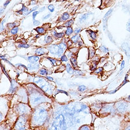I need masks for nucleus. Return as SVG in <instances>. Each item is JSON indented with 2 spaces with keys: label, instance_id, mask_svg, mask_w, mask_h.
<instances>
[{
  "label": "nucleus",
  "instance_id": "nucleus-1",
  "mask_svg": "<svg viewBox=\"0 0 130 130\" xmlns=\"http://www.w3.org/2000/svg\"><path fill=\"white\" fill-rule=\"evenodd\" d=\"M116 113L123 116H126L130 113V102L123 100L117 102L114 104Z\"/></svg>",
  "mask_w": 130,
  "mask_h": 130
},
{
  "label": "nucleus",
  "instance_id": "nucleus-2",
  "mask_svg": "<svg viewBox=\"0 0 130 130\" xmlns=\"http://www.w3.org/2000/svg\"><path fill=\"white\" fill-rule=\"evenodd\" d=\"M47 111L44 109L38 110L34 116V121L36 124L40 125L44 122L47 118Z\"/></svg>",
  "mask_w": 130,
  "mask_h": 130
},
{
  "label": "nucleus",
  "instance_id": "nucleus-3",
  "mask_svg": "<svg viewBox=\"0 0 130 130\" xmlns=\"http://www.w3.org/2000/svg\"><path fill=\"white\" fill-rule=\"evenodd\" d=\"M28 128L27 119L22 116L19 117L15 125V130H26Z\"/></svg>",
  "mask_w": 130,
  "mask_h": 130
},
{
  "label": "nucleus",
  "instance_id": "nucleus-4",
  "mask_svg": "<svg viewBox=\"0 0 130 130\" xmlns=\"http://www.w3.org/2000/svg\"><path fill=\"white\" fill-rule=\"evenodd\" d=\"M48 50L51 54H57L58 53L59 51V47L58 45H53L49 47Z\"/></svg>",
  "mask_w": 130,
  "mask_h": 130
},
{
  "label": "nucleus",
  "instance_id": "nucleus-5",
  "mask_svg": "<svg viewBox=\"0 0 130 130\" xmlns=\"http://www.w3.org/2000/svg\"><path fill=\"white\" fill-rule=\"evenodd\" d=\"M18 110L20 112V113L24 114L27 112L28 110V106H26L25 105L21 104L18 106Z\"/></svg>",
  "mask_w": 130,
  "mask_h": 130
},
{
  "label": "nucleus",
  "instance_id": "nucleus-6",
  "mask_svg": "<svg viewBox=\"0 0 130 130\" xmlns=\"http://www.w3.org/2000/svg\"><path fill=\"white\" fill-rule=\"evenodd\" d=\"M121 130H130V121L124 120Z\"/></svg>",
  "mask_w": 130,
  "mask_h": 130
},
{
  "label": "nucleus",
  "instance_id": "nucleus-7",
  "mask_svg": "<svg viewBox=\"0 0 130 130\" xmlns=\"http://www.w3.org/2000/svg\"><path fill=\"white\" fill-rule=\"evenodd\" d=\"M59 51L58 52V56H60L61 54L64 52L65 50L67 48V45L66 44H64L63 43H61L59 44Z\"/></svg>",
  "mask_w": 130,
  "mask_h": 130
},
{
  "label": "nucleus",
  "instance_id": "nucleus-8",
  "mask_svg": "<svg viewBox=\"0 0 130 130\" xmlns=\"http://www.w3.org/2000/svg\"><path fill=\"white\" fill-rule=\"evenodd\" d=\"M112 9H109V10H108V12L105 14L104 17V19H103V23H104V29H105V26H106V24H107V20L108 19V18L109 17L110 14L112 13Z\"/></svg>",
  "mask_w": 130,
  "mask_h": 130
},
{
  "label": "nucleus",
  "instance_id": "nucleus-9",
  "mask_svg": "<svg viewBox=\"0 0 130 130\" xmlns=\"http://www.w3.org/2000/svg\"><path fill=\"white\" fill-rule=\"evenodd\" d=\"M17 83L16 82V81L14 80H12L11 81V87H10L9 91V93H14L16 91V89H17Z\"/></svg>",
  "mask_w": 130,
  "mask_h": 130
},
{
  "label": "nucleus",
  "instance_id": "nucleus-10",
  "mask_svg": "<svg viewBox=\"0 0 130 130\" xmlns=\"http://www.w3.org/2000/svg\"><path fill=\"white\" fill-rule=\"evenodd\" d=\"M39 59V57L37 56H30L28 58V60L31 63V64H35L37 62Z\"/></svg>",
  "mask_w": 130,
  "mask_h": 130
},
{
  "label": "nucleus",
  "instance_id": "nucleus-11",
  "mask_svg": "<svg viewBox=\"0 0 130 130\" xmlns=\"http://www.w3.org/2000/svg\"><path fill=\"white\" fill-rule=\"evenodd\" d=\"M36 54L38 55H44L45 54H46L47 53V51L45 48H39L36 50L35 51Z\"/></svg>",
  "mask_w": 130,
  "mask_h": 130
},
{
  "label": "nucleus",
  "instance_id": "nucleus-12",
  "mask_svg": "<svg viewBox=\"0 0 130 130\" xmlns=\"http://www.w3.org/2000/svg\"><path fill=\"white\" fill-rule=\"evenodd\" d=\"M43 101H44V98H43V97H37L33 100L32 103H33L34 104H39L40 103H42Z\"/></svg>",
  "mask_w": 130,
  "mask_h": 130
},
{
  "label": "nucleus",
  "instance_id": "nucleus-13",
  "mask_svg": "<svg viewBox=\"0 0 130 130\" xmlns=\"http://www.w3.org/2000/svg\"><path fill=\"white\" fill-rule=\"evenodd\" d=\"M66 70L67 71L68 73L70 74H74V72H75V70L73 69V68H72V67L70 66V64L68 63L67 64L66 66Z\"/></svg>",
  "mask_w": 130,
  "mask_h": 130
},
{
  "label": "nucleus",
  "instance_id": "nucleus-14",
  "mask_svg": "<svg viewBox=\"0 0 130 130\" xmlns=\"http://www.w3.org/2000/svg\"><path fill=\"white\" fill-rule=\"evenodd\" d=\"M39 67V65L38 63L36 64H29L28 66V68L31 70H35V69H37Z\"/></svg>",
  "mask_w": 130,
  "mask_h": 130
},
{
  "label": "nucleus",
  "instance_id": "nucleus-15",
  "mask_svg": "<svg viewBox=\"0 0 130 130\" xmlns=\"http://www.w3.org/2000/svg\"><path fill=\"white\" fill-rule=\"evenodd\" d=\"M70 62H71L73 68H76L77 67V60L76 58H73V57L71 58Z\"/></svg>",
  "mask_w": 130,
  "mask_h": 130
},
{
  "label": "nucleus",
  "instance_id": "nucleus-16",
  "mask_svg": "<svg viewBox=\"0 0 130 130\" xmlns=\"http://www.w3.org/2000/svg\"><path fill=\"white\" fill-rule=\"evenodd\" d=\"M35 30L39 34H42L44 33L45 31V29L42 27H38L36 29H35Z\"/></svg>",
  "mask_w": 130,
  "mask_h": 130
},
{
  "label": "nucleus",
  "instance_id": "nucleus-17",
  "mask_svg": "<svg viewBox=\"0 0 130 130\" xmlns=\"http://www.w3.org/2000/svg\"><path fill=\"white\" fill-rule=\"evenodd\" d=\"M53 35L54 36H55L56 38H61L62 37H63L64 36V34L63 33H57L56 31H54L53 32Z\"/></svg>",
  "mask_w": 130,
  "mask_h": 130
},
{
  "label": "nucleus",
  "instance_id": "nucleus-18",
  "mask_svg": "<svg viewBox=\"0 0 130 130\" xmlns=\"http://www.w3.org/2000/svg\"><path fill=\"white\" fill-rule=\"evenodd\" d=\"M97 62L94 61H93L92 64L91 65V67H90V70L92 71L94 70L96 67H97Z\"/></svg>",
  "mask_w": 130,
  "mask_h": 130
},
{
  "label": "nucleus",
  "instance_id": "nucleus-19",
  "mask_svg": "<svg viewBox=\"0 0 130 130\" xmlns=\"http://www.w3.org/2000/svg\"><path fill=\"white\" fill-rule=\"evenodd\" d=\"M88 32H89V34H90V37H91L93 40H95L96 38V34L95 33V32H94V31H91V30L88 31Z\"/></svg>",
  "mask_w": 130,
  "mask_h": 130
},
{
  "label": "nucleus",
  "instance_id": "nucleus-20",
  "mask_svg": "<svg viewBox=\"0 0 130 130\" xmlns=\"http://www.w3.org/2000/svg\"><path fill=\"white\" fill-rule=\"evenodd\" d=\"M69 18V15L67 13H64L61 16V19L62 20H66L68 19Z\"/></svg>",
  "mask_w": 130,
  "mask_h": 130
},
{
  "label": "nucleus",
  "instance_id": "nucleus-21",
  "mask_svg": "<svg viewBox=\"0 0 130 130\" xmlns=\"http://www.w3.org/2000/svg\"><path fill=\"white\" fill-rule=\"evenodd\" d=\"M79 38H80L79 36L76 35V36H74L72 37L71 38V41H72L73 43H77V42H78V40L79 39Z\"/></svg>",
  "mask_w": 130,
  "mask_h": 130
},
{
  "label": "nucleus",
  "instance_id": "nucleus-22",
  "mask_svg": "<svg viewBox=\"0 0 130 130\" xmlns=\"http://www.w3.org/2000/svg\"><path fill=\"white\" fill-rule=\"evenodd\" d=\"M95 51L94 50H90L89 51V58H93L94 55H95Z\"/></svg>",
  "mask_w": 130,
  "mask_h": 130
},
{
  "label": "nucleus",
  "instance_id": "nucleus-23",
  "mask_svg": "<svg viewBox=\"0 0 130 130\" xmlns=\"http://www.w3.org/2000/svg\"><path fill=\"white\" fill-rule=\"evenodd\" d=\"M72 32H73V29L69 27V28H67V29L66 31V34L69 36L72 34Z\"/></svg>",
  "mask_w": 130,
  "mask_h": 130
},
{
  "label": "nucleus",
  "instance_id": "nucleus-24",
  "mask_svg": "<svg viewBox=\"0 0 130 130\" xmlns=\"http://www.w3.org/2000/svg\"><path fill=\"white\" fill-rule=\"evenodd\" d=\"M73 23H74L73 20H69V21H68L67 22L66 24H65L64 25H65V26L67 27L68 28H69L70 27H71V26H72V25H73Z\"/></svg>",
  "mask_w": 130,
  "mask_h": 130
},
{
  "label": "nucleus",
  "instance_id": "nucleus-25",
  "mask_svg": "<svg viewBox=\"0 0 130 130\" xmlns=\"http://www.w3.org/2000/svg\"><path fill=\"white\" fill-rule=\"evenodd\" d=\"M100 50L102 52L105 53H108V52H109V50H108L107 47H106L104 46H102L100 47Z\"/></svg>",
  "mask_w": 130,
  "mask_h": 130
},
{
  "label": "nucleus",
  "instance_id": "nucleus-26",
  "mask_svg": "<svg viewBox=\"0 0 130 130\" xmlns=\"http://www.w3.org/2000/svg\"><path fill=\"white\" fill-rule=\"evenodd\" d=\"M28 12V9L23 4V8L21 10H20L18 12H23V13H26Z\"/></svg>",
  "mask_w": 130,
  "mask_h": 130
},
{
  "label": "nucleus",
  "instance_id": "nucleus-27",
  "mask_svg": "<svg viewBox=\"0 0 130 130\" xmlns=\"http://www.w3.org/2000/svg\"><path fill=\"white\" fill-rule=\"evenodd\" d=\"M86 89V87L84 85H80V86H79V88H78V91H80V92H83Z\"/></svg>",
  "mask_w": 130,
  "mask_h": 130
},
{
  "label": "nucleus",
  "instance_id": "nucleus-28",
  "mask_svg": "<svg viewBox=\"0 0 130 130\" xmlns=\"http://www.w3.org/2000/svg\"><path fill=\"white\" fill-rule=\"evenodd\" d=\"M40 74L41 75H46L48 74L47 70L45 69H41L40 70Z\"/></svg>",
  "mask_w": 130,
  "mask_h": 130
},
{
  "label": "nucleus",
  "instance_id": "nucleus-29",
  "mask_svg": "<svg viewBox=\"0 0 130 130\" xmlns=\"http://www.w3.org/2000/svg\"><path fill=\"white\" fill-rule=\"evenodd\" d=\"M45 42H46V43H51V42H52L53 39H52V38L51 37H50V36H47V37H46L45 38Z\"/></svg>",
  "mask_w": 130,
  "mask_h": 130
},
{
  "label": "nucleus",
  "instance_id": "nucleus-30",
  "mask_svg": "<svg viewBox=\"0 0 130 130\" xmlns=\"http://www.w3.org/2000/svg\"><path fill=\"white\" fill-rule=\"evenodd\" d=\"M18 28L17 27H14V28H13L11 30V33L13 35H16L17 32H18Z\"/></svg>",
  "mask_w": 130,
  "mask_h": 130
},
{
  "label": "nucleus",
  "instance_id": "nucleus-31",
  "mask_svg": "<svg viewBox=\"0 0 130 130\" xmlns=\"http://www.w3.org/2000/svg\"><path fill=\"white\" fill-rule=\"evenodd\" d=\"M18 47H23L25 48H27L30 47V45L28 44H19L18 45Z\"/></svg>",
  "mask_w": 130,
  "mask_h": 130
},
{
  "label": "nucleus",
  "instance_id": "nucleus-32",
  "mask_svg": "<svg viewBox=\"0 0 130 130\" xmlns=\"http://www.w3.org/2000/svg\"><path fill=\"white\" fill-rule=\"evenodd\" d=\"M88 14H84V15H83L81 18H80V21H84V20H85L86 18H87L88 17Z\"/></svg>",
  "mask_w": 130,
  "mask_h": 130
},
{
  "label": "nucleus",
  "instance_id": "nucleus-33",
  "mask_svg": "<svg viewBox=\"0 0 130 130\" xmlns=\"http://www.w3.org/2000/svg\"><path fill=\"white\" fill-rule=\"evenodd\" d=\"M48 8L50 10L51 12H53L54 11V9H55V7H54L53 5H50L48 6Z\"/></svg>",
  "mask_w": 130,
  "mask_h": 130
},
{
  "label": "nucleus",
  "instance_id": "nucleus-34",
  "mask_svg": "<svg viewBox=\"0 0 130 130\" xmlns=\"http://www.w3.org/2000/svg\"><path fill=\"white\" fill-rule=\"evenodd\" d=\"M16 26V23H9L7 25V26L9 28H14L15 26Z\"/></svg>",
  "mask_w": 130,
  "mask_h": 130
},
{
  "label": "nucleus",
  "instance_id": "nucleus-35",
  "mask_svg": "<svg viewBox=\"0 0 130 130\" xmlns=\"http://www.w3.org/2000/svg\"><path fill=\"white\" fill-rule=\"evenodd\" d=\"M60 60H61V61H68V58L65 55H63L61 57Z\"/></svg>",
  "mask_w": 130,
  "mask_h": 130
},
{
  "label": "nucleus",
  "instance_id": "nucleus-36",
  "mask_svg": "<svg viewBox=\"0 0 130 130\" xmlns=\"http://www.w3.org/2000/svg\"><path fill=\"white\" fill-rule=\"evenodd\" d=\"M79 130H91L89 127L86 125H84L81 127V128Z\"/></svg>",
  "mask_w": 130,
  "mask_h": 130
},
{
  "label": "nucleus",
  "instance_id": "nucleus-37",
  "mask_svg": "<svg viewBox=\"0 0 130 130\" xmlns=\"http://www.w3.org/2000/svg\"><path fill=\"white\" fill-rule=\"evenodd\" d=\"M47 59L51 62V63H52L53 65H54V64H55V63L56 62V60H55V59L51 58H47Z\"/></svg>",
  "mask_w": 130,
  "mask_h": 130
},
{
  "label": "nucleus",
  "instance_id": "nucleus-38",
  "mask_svg": "<svg viewBox=\"0 0 130 130\" xmlns=\"http://www.w3.org/2000/svg\"><path fill=\"white\" fill-rule=\"evenodd\" d=\"M39 13V12H38V11H35V12H34L33 13V14H32V17H33V19H34V20H35V18H36V17L37 16V15Z\"/></svg>",
  "mask_w": 130,
  "mask_h": 130
},
{
  "label": "nucleus",
  "instance_id": "nucleus-39",
  "mask_svg": "<svg viewBox=\"0 0 130 130\" xmlns=\"http://www.w3.org/2000/svg\"><path fill=\"white\" fill-rule=\"evenodd\" d=\"M103 68H102V67L99 68L98 69H96V70L95 71V73H99L100 72H102V71H103Z\"/></svg>",
  "mask_w": 130,
  "mask_h": 130
},
{
  "label": "nucleus",
  "instance_id": "nucleus-40",
  "mask_svg": "<svg viewBox=\"0 0 130 130\" xmlns=\"http://www.w3.org/2000/svg\"><path fill=\"white\" fill-rule=\"evenodd\" d=\"M40 24V22L39 21L36 20H35L34 21V25L35 26H38V25H39Z\"/></svg>",
  "mask_w": 130,
  "mask_h": 130
},
{
  "label": "nucleus",
  "instance_id": "nucleus-41",
  "mask_svg": "<svg viewBox=\"0 0 130 130\" xmlns=\"http://www.w3.org/2000/svg\"><path fill=\"white\" fill-rule=\"evenodd\" d=\"M124 66H125V62L124 60H123L121 62V68H120V70H122L124 68Z\"/></svg>",
  "mask_w": 130,
  "mask_h": 130
},
{
  "label": "nucleus",
  "instance_id": "nucleus-42",
  "mask_svg": "<svg viewBox=\"0 0 130 130\" xmlns=\"http://www.w3.org/2000/svg\"><path fill=\"white\" fill-rule=\"evenodd\" d=\"M125 120H128V121H130V113H129L125 117Z\"/></svg>",
  "mask_w": 130,
  "mask_h": 130
},
{
  "label": "nucleus",
  "instance_id": "nucleus-43",
  "mask_svg": "<svg viewBox=\"0 0 130 130\" xmlns=\"http://www.w3.org/2000/svg\"><path fill=\"white\" fill-rule=\"evenodd\" d=\"M126 29L128 31L130 32V21H129V22L127 24V26H126Z\"/></svg>",
  "mask_w": 130,
  "mask_h": 130
},
{
  "label": "nucleus",
  "instance_id": "nucleus-44",
  "mask_svg": "<svg viewBox=\"0 0 130 130\" xmlns=\"http://www.w3.org/2000/svg\"><path fill=\"white\" fill-rule=\"evenodd\" d=\"M38 8V6H37V7H34V8L33 9H32L31 10H30V11L27 14V15H28V14H30L31 12H33V11H36V10Z\"/></svg>",
  "mask_w": 130,
  "mask_h": 130
},
{
  "label": "nucleus",
  "instance_id": "nucleus-45",
  "mask_svg": "<svg viewBox=\"0 0 130 130\" xmlns=\"http://www.w3.org/2000/svg\"><path fill=\"white\" fill-rule=\"evenodd\" d=\"M5 22V20H4L1 23V31H2L3 30V29H4V26H3V24H4V23Z\"/></svg>",
  "mask_w": 130,
  "mask_h": 130
},
{
  "label": "nucleus",
  "instance_id": "nucleus-46",
  "mask_svg": "<svg viewBox=\"0 0 130 130\" xmlns=\"http://www.w3.org/2000/svg\"><path fill=\"white\" fill-rule=\"evenodd\" d=\"M1 66H2V69H3V72L5 73V75H6V76L10 79V78H9V76H8V75H7V73L5 72V69H4V68L3 67V66H2V65L1 64Z\"/></svg>",
  "mask_w": 130,
  "mask_h": 130
},
{
  "label": "nucleus",
  "instance_id": "nucleus-47",
  "mask_svg": "<svg viewBox=\"0 0 130 130\" xmlns=\"http://www.w3.org/2000/svg\"><path fill=\"white\" fill-rule=\"evenodd\" d=\"M80 31H81L80 29H77L74 31V34H78L80 32Z\"/></svg>",
  "mask_w": 130,
  "mask_h": 130
},
{
  "label": "nucleus",
  "instance_id": "nucleus-48",
  "mask_svg": "<svg viewBox=\"0 0 130 130\" xmlns=\"http://www.w3.org/2000/svg\"><path fill=\"white\" fill-rule=\"evenodd\" d=\"M50 16H51V14H48V15H47L46 16H45V17H43V19H48V18H50Z\"/></svg>",
  "mask_w": 130,
  "mask_h": 130
},
{
  "label": "nucleus",
  "instance_id": "nucleus-49",
  "mask_svg": "<svg viewBox=\"0 0 130 130\" xmlns=\"http://www.w3.org/2000/svg\"><path fill=\"white\" fill-rule=\"evenodd\" d=\"M10 1H6V2L4 4V7L7 6L8 5V4L10 3Z\"/></svg>",
  "mask_w": 130,
  "mask_h": 130
},
{
  "label": "nucleus",
  "instance_id": "nucleus-50",
  "mask_svg": "<svg viewBox=\"0 0 130 130\" xmlns=\"http://www.w3.org/2000/svg\"><path fill=\"white\" fill-rule=\"evenodd\" d=\"M58 92H61V93H63L66 94V95H68V94H67V92H64V91H62V90H58Z\"/></svg>",
  "mask_w": 130,
  "mask_h": 130
},
{
  "label": "nucleus",
  "instance_id": "nucleus-51",
  "mask_svg": "<svg viewBox=\"0 0 130 130\" xmlns=\"http://www.w3.org/2000/svg\"><path fill=\"white\" fill-rule=\"evenodd\" d=\"M82 44H83V42H82V41H79V42H78V45H79V46H81L82 45Z\"/></svg>",
  "mask_w": 130,
  "mask_h": 130
},
{
  "label": "nucleus",
  "instance_id": "nucleus-52",
  "mask_svg": "<svg viewBox=\"0 0 130 130\" xmlns=\"http://www.w3.org/2000/svg\"><path fill=\"white\" fill-rule=\"evenodd\" d=\"M47 79L50 81H53V78L51 77H47Z\"/></svg>",
  "mask_w": 130,
  "mask_h": 130
},
{
  "label": "nucleus",
  "instance_id": "nucleus-53",
  "mask_svg": "<svg viewBox=\"0 0 130 130\" xmlns=\"http://www.w3.org/2000/svg\"><path fill=\"white\" fill-rule=\"evenodd\" d=\"M127 101H128V102H130V95L127 97V99L126 100Z\"/></svg>",
  "mask_w": 130,
  "mask_h": 130
},
{
  "label": "nucleus",
  "instance_id": "nucleus-54",
  "mask_svg": "<svg viewBox=\"0 0 130 130\" xmlns=\"http://www.w3.org/2000/svg\"><path fill=\"white\" fill-rule=\"evenodd\" d=\"M45 7H42V8L40 10V12H42L43 10H44L45 9Z\"/></svg>",
  "mask_w": 130,
  "mask_h": 130
},
{
  "label": "nucleus",
  "instance_id": "nucleus-55",
  "mask_svg": "<svg viewBox=\"0 0 130 130\" xmlns=\"http://www.w3.org/2000/svg\"><path fill=\"white\" fill-rule=\"evenodd\" d=\"M4 9H3L2 10V8L1 9V14H2V13H3V11H4Z\"/></svg>",
  "mask_w": 130,
  "mask_h": 130
}]
</instances>
